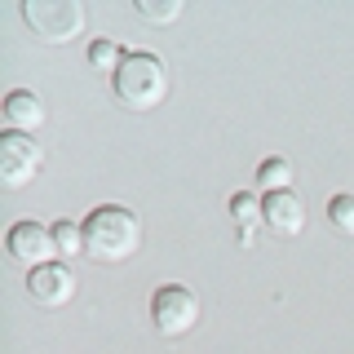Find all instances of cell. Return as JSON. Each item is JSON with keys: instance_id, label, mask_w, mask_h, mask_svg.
<instances>
[{"instance_id": "1", "label": "cell", "mask_w": 354, "mask_h": 354, "mask_svg": "<svg viewBox=\"0 0 354 354\" xmlns=\"http://www.w3.org/2000/svg\"><path fill=\"white\" fill-rule=\"evenodd\" d=\"M80 226H84V257L102 266H120L142 248V221L124 204H97Z\"/></svg>"}, {"instance_id": "2", "label": "cell", "mask_w": 354, "mask_h": 354, "mask_svg": "<svg viewBox=\"0 0 354 354\" xmlns=\"http://www.w3.org/2000/svg\"><path fill=\"white\" fill-rule=\"evenodd\" d=\"M111 88H115V97L129 111H155L169 97V66H164L160 53L133 49V53H124L120 71L111 75Z\"/></svg>"}, {"instance_id": "3", "label": "cell", "mask_w": 354, "mask_h": 354, "mask_svg": "<svg viewBox=\"0 0 354 354\" xmlns=\"http://www.w3.org/2000/svg\"><path fill=\"white\" fill-rule=\"evenodd\" d=\"M22 18L40 44H71L84 31L80 0H22Z\"/></svg>"}, {"instance_id": "4", "label": "cell", "mask_w": 354, "mask_h": 354, "mask_svg": "<svg viewBox=\"0 0 354 354\" xmlns=\"http://www.w3.org/2000/svg\"><path fill=\"white\" fill-rule=\"evenodd\" d=\"M151 324L160 337H186L199 324V297L186 283H160L151 297Z\"/></svg>"}, {"instance_id": "5", "label": "cell", "mask_w": 354, "mask_h": 354, "mask_svg": "<svg viewBox=\"0 0 354 354\" xmlns=\"http://www.w3.org/2000/svg\"><path fill=\"white\" fill-rule=\"evenodd\" d=\"M40 164H44L40 142H31L27 133H14V129L0 133V182H5L9 191L27 186L31 177L40 173Z\"/></svg>"}, {"instance_id": "6", "label": "cell", "mask_w": 354, "mask_h": 354, "mask_svg": "<svg viewBox=\"0 0 354 354\" xmlns=\"http://www.w3.org/2000/svg\"><path fill=\"white\" fill-rule=\"evenodd\" d=\"M5 248L9 257L18 266H31V270H40V266H49L58 257V243H53V226H40V221H14V226L5 230Z\"/></svg>"}, {"instance_id": "7", "label": "cell", "mask_w": 354, "mask_h": 354, "mask_svg": "<svg viewBox=\"0 0 354 354\" xmlns=\"http://www.w3.org/2000/svg\"><path fill=\"white\" fill-rule=\"evenodd\" d=\"M27 292H31V301L44 306V310H62V306L75 297V274H71V266L49 261V266H40V270H31V274H27Z\"/></svg>"}, {"instance_id": "8", "label": "cell", "mask_w": 354, "mask_h": 354, "mask_svg": "<svg viewBox=\"0 0 354 354\" xmlns=\"http://www.w3.org/2000/svg\"><path fill=\"white\" fill-rule=\"evenodd\" d=\"M261 213H266V226L279 239H297L306 230V199L297 191H270L261 199Z\"/></svg>"}, {"instance_id": "9", "label": "cell", "mask_w": 354, "mask_h": 354, "mask_svg": "<svg viewBox=\"0 0 354 354\" xmlns=\"http://www.w3.org/2000/svg\"><path fill=\"white\" fill-rule=\"evenodd\" d=\"M5 124L14 129V133H36L40 124H44V97L36 93V88H9L5 93Z\"/></svg>"}, {"instance_id": "10", "label": "cell", "mask_w": 354, "mask_h": 354, "mask_svg": "<svg viewBox=\"0 0 354 354\" xmlns=\"http://www.w3.org/2000/svg\"><path fill=\"white\" fill-rule=\"evenodd\" d=\"M230 217H235L239 243L248 248V243H252V230H257V221H266L261 199H257V195H248V191H235V195H230Z\"/></svg>"}, {"instance_id": "11", "label": "cell", "mask_w": 354, "mask_h": 354, "mask_svg": "<svg viewBox=\"0 0 354 354\" xmlns=\"http://www.w3.org/2000/svg\"><path fill=\"white\" fill-rule=\"evenodd\" d=\"M257 186L266 195L270 191H292V164L283 160V155H270V160L257 164Z\"/></svg>"}, {"instance_id": "12", "label": "cell", "mask_w": 354, "mask_h": 354, "mask_svg": "<svg viewBox=\"0 0 354 354\" xmlns=\"http://www.w3.org/2000/svg\"><path fill=\"white\" fill-rule=\"evenodd\" d=\"M120 62H124V49H120L115 40L97 36L93 44H88V66H93V71H111V75H115Z\"/></svg>"}, {"instance_id": "13", "label": "cell", "mask_w": 354, "mask_h": 354, "mask_svg": "<svg viewBox=\"0 0 354 354\" xmlns=\"http://www.w3.org/2000/svg\"><path fill=\"white\" fill-rule=\"evenodd\" d=\"M53 243H58V257H84V226L53 221Z\"/></svg>"}, {"instance_id": "14", "label": "cell", "mask_w": 354, "mask_h": 354, "mask_svg": "<svg viewBox=\"0 0 354 354\" xmlns=\"http://www.w3.org/2000/svg\"><path fill=\"white\" fill-rule=\"evenodd\" d=\"M328 221L341 230V235H354V195L350 191H341V195L328 199Z\"/></svg>"}, {"instance_id": "15", "label": "cell", "mask_w": 354, "mask_h": 354, "mask_svg": "<svg viewBox=\"0 0 354 354\" xmlns=\"http://www.w3.org/2000/svg\"><path fill=\"white\" fill-rule=\"evenodd\" d=\"M182 0H138V14L147 22H177L182 18Z\"/></svg>"}]
</instances>
